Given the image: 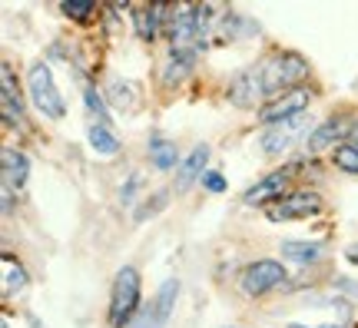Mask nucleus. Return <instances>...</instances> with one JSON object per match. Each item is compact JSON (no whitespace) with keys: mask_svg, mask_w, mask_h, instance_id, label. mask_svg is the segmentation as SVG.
<instances>
[{"mask_svg":"<svg viewBox=\"0 0 358 328\" xmlns=\"http://www.w3.org/2000/svg\"><path fill=\"white\" fill-rule=\"evenodd\" d=\"M259 66V80H262V93H266V103L289 93V90H299L308 80L312 66L299 50H279L266 57Z\"/></svg>","mask_w":358,"mask_h":328,"instance_id":"f257e3e1","label":"nucleus"},{"mask_svg":"<svg viewBox=\"0 0 358 328\" xmlns=\"http://www.w3.org/2000/svg\"><path fill=\"white\" fill-rule=\"evenodd\" d=\"M140 299H143V278L133 265H123L113 276V289H110V312L106 322L110 328H133L140 318Z\"/></svg>","mask_w":358,"mask_h":328,"instance_id":"f03ea898","label":"nucleus"},{"mask_svg":"<svg viewBox=\"0 0 358 328\" xmlns=\"http://www.w3.org/2000/svg\"><path fill=\"white\" fill-rule=\"evenodd\" d=\"M27 93H30V103H34L47 120H64L66 116L64 93H60V87H57V80H53L47 64L37 60V64L27 70Z\"/></svg>","mask_w":358,"mask_h":328,"instance_id":"7ed1b4c3","label":"nucleus"},{"mask_svg":"<svg viewBox=\"0 0 358 328\" xmlns=\"http://www.w3.org/2000/svg\"><path fill=\"white\" fill-rule=\"evenodd\" d=\"M285 278H289V272H285V262H282V259H256L252 265L243 269L239 289H243V295H249V299H262L268 292L282 289Z\"/></svg>","mask_w":358,"mask_h":328,"instance_id":"20e7f679","label":"nucleus"},{"mask_svg":"<svg viewBox=\"0 0 358 328\" xmlns=\"http://www.w3.org/2000/svg\"><path fill=\"white\" fill-rule=\"evenodd\" d=\"M176 302H179V278H166L156 289L153 299L143 305V312L133 322V328H166L173 312H176Z\"/></svg>","mask_w":358,"mask_h":328,"instance_id":"39448f33","label":"nucleus"},{"mask_svg":"<svg viewBox=\"0 0 358 328\" xmlns=\"http://www.w3.org/2000/svg\"><path fill=\"white\" fill-rule=\"evenodd\" d=\"M322 213H325V199L319 192L299 190V192H285L266 215L272 222H295V219H312V215H322Z\"/></svg>","mask_w":358,"mask_h":328,"instance_id":"423d86ee","label":"nucleus"},{"mask_svg":"<svg viewBox=\"0 0 358 328\" xmlns=\"http://www.w3.org/2000/svg\"><path fill=\"white\" fill-rule=\"evenodd\" d=\"M308 103H312V90L308 87L289 90V93H282V97H275V100H268L266 106L259 110V123L275 127V123H285V120H295V116H306Z\"/></svg>","mask_w":358,"mask_h":328,"instance_id":"0eeeda50","label":"nucleus"},{"mask_svg":"<svg viewBox=\"0 0 358 328\" xmlns=\"http://www.w3.org/2000/svg\"><path fill=\"white\" fill-rule=\"evenodd\" d=\"M229 103L239 106V110H262L266 106V93H262V80H259V66H249V70H239L232 73L229 80Z\"/></svg>","mask_w":358,"mask_h":328,"instance_id":"6e6552de","label":"nucleus"},{"mask_svg":"<svg viewBox=\"0 0 358 328\" xmlns=\"http://www.w3.org/2000/svg\"><path fill=\"white\" fill-rule=\"evenodd\" d=\"M295 176V166H285V169H275V173H268L266 179H259L256 186H249L243 192V202L245 206H275V202L285 196L289 190V179Z\"/></svg>","mask_w":358,"mask_h":328,"instance_id":"1a4fd4ad","label":"nucleus"},{"mask_svg":"<svg viewBox=\"0 0 358 328\" xmlns=\"http://www.w3.org/2000/svg\"><path fill=\"white\" fill-rule=\"evenodd\" d=\"M306 127V116H295V120H285V123H275V127H266V133L259 136V146L266 156H282V152H289L299 133Z\"/></svg>","mask_w":358,"mask_h":328,"instance_id":"9d476101","label":"nucleus"},{"mask_svg":"<svg viewBox=\"0 0 358 328\" xmlns=\"http://www.w3.org/2000/svg\"><path fill=\"white\" fill-rule=\"evenodd\" d=\"M209 152H213L209 150V143H196L189 156H182V163H179V169H176V192L179 196L189 192L196 183H203V176L209 173V169H206Z\"/></svg>","mask_w":358,"mask_h":328,"instance_id":"9b49d317","label":"nucleus"},{"mask_svg":"<svg viewBox=\"0 0 358 328\" xmlns=\"http://www.w3.org/2000/svg\"><path fill=\"white\" fill-rule=\"evenodd\" d=\"M0 163H3V186L7 190H24L27 179H30V156L7 146L3 156H0Z\"/></svg>","mask_w":358,"mask_h":328,"instance_id":"f8f14e48","label":"nucleus"},{"mask_svg":"<svg viewBox=\"0 0 358 328\" xmlns=\"http://www.w3.org/2000/svg\"><path fill=\"white\" fill-rule=\"evenodd\" d=\"M166 17H169V7H163V3H150V7H136V34H140L143 40H150L153 43L156 37H159V30L166 27Z\"/></svg>","mask_w":358,"mask_h":328,"instance_id":"ddd939ff","label":"nucleus"},{"mask_svg":"<svg viewBox=\"0 0 358 328\" xmlns=\"http://www.w3.org/2000/svg\"><path fill=\"white\" fill-rule=\"evenodd\" d=\"M282 259L285 262H292V265H315L322 259V252H325V245L322 242H308V239H289V242H282Z\"/></svg>","mask_w":358,"mask_h":328,"instance_id":"4468645a","label":"nucleus"},{"mask_svg":"<svg viewBox=\"0 0 358 328\" xmlns=\"http://www.w3.org/2000/svg\"><path fill=\"white\" fill-rule=\"evenodd\" d=\"M146 152H150V166L153 169H159V173H169V169H179V150L176 143L166 136H153L150 139V146H146Z\"/></svg>","mask_w":358,"mask_h":328,"instance_id":"2eb2a0df","label":"nucleus"},{"mask_svg":"<svg viewBox=\"0 0 358 328\" xmlns=\"http://www.w3.org/2000/svg\"><path fill=\"white\" fill-rule=\"evenodd\" d=\"M196 53L199 50H173L169 53V64L163 66V83H166V87H179V83L192 73V66H196Z\"/></svg>","mask_w":358,"mask_h":328,"instance_id":"dca6fc26","label":"nucleus"},{"mask_svg":"<svg viewBox=\"0 0 358 328\" xmlns=\"http://www.w3.org/2000/svg\"><path fill=\"white\" fill-rule=\"evenodd\" d=\"M87 143L96 150V156H116V152L123 150V143L116 139V133L110 129V123H100V120H93V123H90Z\"/></svg>","mask_w":358,"mask_h":328,"instance_id":"f3484780","label":"nucleus"},{"mask_svg":"<svg viewBox=\"0 0 358 328\" xmlns=\"http://www.w3.org/2000/svg\"><path fill=\"white\" fill-rule=\"evenodd\" d=\"M342 127H345V120H342V116L325 120L319 129H312V133H308V150H312V152H322V150H329V146L335 150V139L345 133Z\"/></svg>","mask_w":358,"mask_h":328,"instance_id":"a211bd4d","label":"nucleus"},{"mask_svg":"<svg viewBox=\"0 0 358 328\" xmlns=\"http://www.w3.org/2000/svg\"><path fill=\"white\" fill-rule=\"evenodd\" d=\"M27 269L13 255H3V299H13V295H20L27 289Z\"/></svg>","mask_w":358,"mask_h":328,"instance_id":"6ab92c4d","label":"nucleus"},{"mask_svg":"<svg viewBox=\"0 0 358 328\" xmlns=\"http://www.w3.org/2000/svg\"><path fill=\"white\" fill-rule=\"evenodd\" d=\"M332 166L335 169H342L348 176H358V146L352 143H338L332 150Z\"/></svg>","mask_w":358,"mask_h":328,"instance_id":"aec40b11","label":"nucleus"},{"mask_svg":"<svg viewBox=\"0 0 358 328\" xmlns=\"http://www.w3.org/2000/svg\"><path fill=\"white\" fill-rule=\"evenodd\" d=\"M110 100L123 110V106L140 103V93H136V87H133V83H113V87H110Z\"/></svg>","mask_w":358,"mask_h":328,"instance_id":"412c9836","label":"nucleus"},{"mask_svg":"<svg viewBox=\"0 0 358 328\" xmlns=\"http://www.w3.org/2000/svg\"><path fill=\"white\" fill-rule=\"evenodd\" d=\"M166 202H169V192H166V190L153 192V196H150V199L140 206V213H136V222H143L146 215H159L163 209H166Z\"/></svg>","mask_w":358,"mask_h":328,"instance_id":"4be33fe9","label":"nucleus"},{"mask_svg":"<svg viewBox=\"0 0 358 328\" xmlns=\"http://www.w3.org/2000/svg\"><path fill=\"white\" fill-rule=\"evenodd\" d=\"M83 100H87V110L96 116L100 123H110V110H106V103H103V97L96 93V90L87 87V90H83Z\"/></svg>","mask_w":358,"mask_h":328,"instance_id":"5701e85b","label":"nucleus"},{"mask_svg":"<svg viewBox=\"0 0 358 328\" xmlns=\"http://www.w3.org/2000/svg\"><path fill=\"white\" fill-rule=\"evenodd\" d=\"M60 10H64L70 20H77V24H87L90 17L96 13V3H64Z\"/></svg>","mask_w":358,"mask_h":328,"instance_id":"b1692460","label":"nucleus"},{"mask_svg":"<svg viewBox=\"0 0 358 328\" xmlns=\"http://www.w3.org/2000/svg\"><path fill=\"white\" fill-rule=\"evenodd\" d=\"M199 186H203L206 192H213V196H219V192L229 190V186H226V176H222V173H216V169H209V173L203 176V183H199Z\"/></svg>","mask_w":358,"mask_h":328,"instance_id":"393cba45","label":"nucleus"},{"mask_svg":"<svg viewBox=\"0 0 358 328\" xmlns=\"http://www.w3.org/2000/svg\"><path fill=\"white\" fill-rule=\"evenodd\" d=\"M136 190H140V173H133V176L127 179V186L120 190V199H123V202H129V199H133V192H136Z\"/></svg>","mask_w":358,"mask_h":328,"instance_id":"a878e982","label":"nucleus"},{"mask_svg":"<svg viewBox=\"0 0 358 328\" xmlns=\"http://www.w3.org/2000/svg\"><path fill=\"white\" fill-rule=\"evenodd\" d=\"M0 206H3V215H13V190H7V186H0Z\"/></svg>","mask_w":358,"mask_h":328,"instance_id":"bb28decb","label":"nucleus"},{"mask_svg":"<svg viewBox=\"0 0 358 328\" xmlns=\"http://www.w3.org/2000/svg\"><path fill=\"white\" fill-rule=\"evenodd\" d=\"M332 285H338V289H345L348 295H358V282H352V278H345V276H335Z\"/></svg>","mask_w":358,"mask_h":328,"instance_id":"cd10ccee","label":"nucleus"},{"mask_svg":"<svg viewBox=\"0 0 358 328\" xmlns=\"http://www.w3.org/2000/svg\"><path fill=\"white\" fill-rule=\"evenodd\" d=\"M345 259H348V262H355V265H358V242H352V245L345 249Z\"/></svg>","mask_w":358,"mask_h":328,"instance_id":"c85d7f7f","label":"nucleus"},{"mask_svg":"<svg viewBox=\"0 0 358 328\" xmlns=\"http://www.w3.org/2000/svg\"><path fill=\"white\" fill-rule=\"evenodd\" d=\"M285 328H342V325H299V322H292V325H285Z\"/></svg>","mask_w":358,"mask_h":328,"instance_id":"c756f323","label":"nucleus"},{"mask_svg":"<svg viewBox=\"0 0 358 328\" xmlns=\"http://www.w3.org/2000/svg\"><path fill=\"white\" fill-rule=\"evenodd\" d=\"M348 133H352V146H358V127H352Z\"/></svg>","mask_w":358,"mask_h":328,"instance_id":"7c9ffc66","label":"nucleus"},{"mask_svg":"<svg viewBox=\"0 0 358 328\" xmlns=\"http://www.w3.org/2000/svg\"><path fill=\"white\" fill-rule=\"evenodd\" d=\"M0 328H10V325H7V318H3V322H0Z\"/></svg>","mask_w":358,"mask_h":328,"instance_id":"2f4dec72","label":"nucleus"},{"mask_svg":"<svg viewBox=\"0 0 358 328\" xmlns=\"http://www.w3.org/2000/svg\"><path fill=\"white\" fill-rule=\"evenodd\" d=\"M226 328H239V325H226Z\"/></svg>","mask_w":358,"mask_h":328,"instance_id":"473e14b6","label":"nucleus"}]
</instances>
